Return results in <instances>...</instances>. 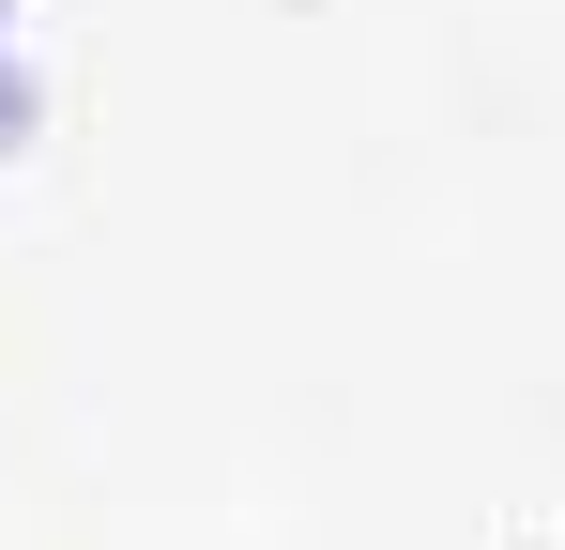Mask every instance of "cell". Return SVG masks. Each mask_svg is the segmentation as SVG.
I'll list each match as a JSON object with an SVG mask.
<instances>
[{"label":"cell","instance_id":"1","mask_svg":"<svg viewBox=\"0 0 565 550\" xmlns=\"http://www.w3.org/2000/svg\"><path fill=\"white\" fill-rule=\"evenodd\" d=\"M15 123H31V77H15V62H0V154H15Z\"/></svg>","mask_w":565,"mask_h":550}]
</instances>
